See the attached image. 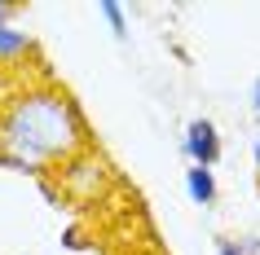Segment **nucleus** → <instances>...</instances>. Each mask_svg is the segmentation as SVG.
Here are the masks:
<instances>
[{
  "mask_svg": "<svg viewBox=\"0 0 260 255\" xmlns=\"http://www.w3.org/2000/svg\"><path fill=\"white\" fill-rule=\"evenodd\" d=\"M93 145L80 101L49 80H22L0 93V167L49 176Z\"/></svg>",
  "mask_w": 260,
  "mask_h": 255,
  "instance_id": "f257e3e1",
  "label": "nucleus"
},
{
  "mask_svg": "<svg viewBox=\"0 0 260 255\" xmlns=\"http://www.w3.org/2000/svg\"><path fill=\"white\" fill-rule=\"evenodd\" d=\"M49 176L57 180V194L67 202H97L110 189V163L102 159L93 145L80 150L75 159H67L62 167H53Z\"/></svg>",
  "mask_w": 260,
  "mask_h": 255,
  "instance_id": "f03ea898",
  "label": "nucleus"
},
{
  "mask_svg": "<svg viewBox=\"0 0 260 255\" xmlns=\"http://www.w3.org/2000/svg\"><path fill=\"white\" fill-rule=\"evenodd\" d=\"M181 154L190 159V167H216L220 154H225V141H220V128L212 119H190L185 136H181Z\"/></svg>",
  "mask_w": 260,
  "mask_h": 255,
  "instance_id": "7ed1b4c3",
  "label": "nucleus"
},
{
  "mask_svg": "<svg viewBox=\"0 0 260 255\" xmlns=\"http://www.w3.org/2000/svg\"><path fill=\"white\" fill-rule=\"evenodd\" d=\"M36 53V40H31L27 31H18L14 22H0V70L22 62V57Z\"/></svg>",
  "mask_w": 260,
  "mask_h": 255,
  "instance_id": "20e7f679",
  "label": "nucleus"
},
{
  "mask_svg": "<svg viewBox=\"0 0 260 255\" xmlns=\"http://www.w3.org/2000/svg\"><path fill=\"white\" fill-rule=\"evenodd\" d=\"M185 194H190L194 207H212L216 202V172H207V167H185Z\"/></svg>",
  "mask_w": 260,
  "mask_h": 255,
  "instance_id": "39448f33",
  "label": "nucleus"
},
{
  "mask_svg": "<svg viewBox=\"0 0 260 255\" xmlns=\"http://www.w3.org/2000/svg\"><path fill=\"white\" fill-rule=\"evenodd\" d=\"M97 14H102V22L110 27V35H115V40H128V14H123V5L102 0V5H97Z\"/></svg>",
  "mask_w": 260,
  "mask_h": 255,
  "instance_id": "423d86ee",
  "label": "nucleus"
},
{
  "mask_svg": "<svg viewBox=\"0 0 260 255\" xmlns=\"http://www.w3.org/2000/svg\"><path fill=\"white\" fill-rule=\"evenodd\" d=\"M216 255H260V238H220Z\"/></svg>",
  "mask_w": 260,
  "mask_h": 255,
  "instance_id": "0eeeda50",
  "label": "nucleus"
},
{
  "mask_svg": "<svg viewBox=\"0 0 260 255\" xmlns=\"http://www.w3.org/2000/svg\"><path fill=\"white\" fill-rule=\"evenodd\" d=\"M14 14H18V5H5L0 0V22H14Z\"/></svg>",
  "mask_w": 260,
  "mask_h": 255,
  "instance_id": "6e6552de",
  "label": "nucleus"
},
{
  "mask_svg": "<svg viewBox=\"0 0 260 255\" xmlns=\"http://www.w3.org/2000/svg\"><path fill=\"white\" fill-rule=\"evenodd\" d=\"M251 110L260 115V75H256V84H251Z\"/></svg>",
  "mask_w": 260,
  "mask_h": 255,
  "instance_id": "1a4fd4ad",
  "label": "nucleus"
},
{
  "mask_svg": "<svg viewBox=\"0 0 260 255\" xmlns=\"http://www.w3.org/2000/svg\"><path fill=\"white\" fill-rule=\"evenodd\" d=\"M251 159H256V167H260V136H256V145H251Z\"/></svg>",
  "mask_w": 260,
  "mask_h": 255,
  "instance_id": "9d476101",
  "label": "nucleus"
}]
</instances>
